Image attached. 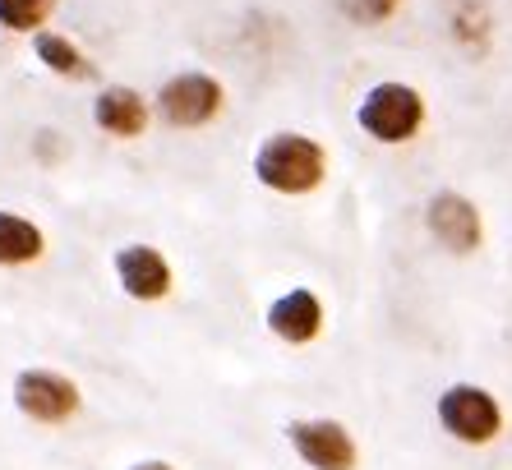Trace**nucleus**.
Masks as SVG:
<instances>
[{
	"instance_id": "nucleus-13",
	"label": "nucleus",
	"mask_w": 512,
	"mask_h": 470,
	"mask_svg": "<svg viewBox=\"0 0 512 470\" xmlns=\"http://www.w3.org/2000/svg\"><path fill=\"white\" fill-rule=\"evenodd\" d=\"M60 0H0V28L10 33H37L51 19Z\"/></svg>"
},
{
	"instance_id": "nucleus-10",
	"label": "nucleus",
	"mask_w": 512,
	"mask_h": 470,
	"mask_svg": "<svg viewBox=\"0 0 512 470\" xmlns=\"http://www.w3.org/2000/svg\"><path fill=\"white\" fill-rule=\"evenodd\" d=\"M93 120H97V130L116 134V139H139L148 130V102L134 88H125V83H111V88L97 93Z\"/></svg>"
},
{
	"instance_id": "nucleus-15",
	"label": "nucleus",
	"mask_w": 512,
	"mask_h": 470,
	"mask_svg": "<svg viewBox=\"0 0 512 470\" xmlns=\"http://www.w3.org/2000/svg\"><path fill=\"white\" fill-rule=\"evenodd\" d=\"M397 5L402 0H346V14L360 19V24H383V19H393Z\"/></svg>"
},
{
	"instance_id": "nucleus-11",
	"label": "nucleus",
	"mask_w": 512,
	"mask_h": 470,
	"mask_svg": "<svg viewBox=\"0 0 512 470\" xmlns=\"http://www.w3.org/2000/svg\"><path fill=\"white\" fill-rule=\"evenodd\" d=\"M47 249V235L42 226H33L19 212H0V268H24V263H37Z\"/></svg>"
},
{
	"instance_id": "nucleus-6",
	"label": "nucleus",
	"mask_w": 512,
	"mask_h": 470,
	"mask_svg": "<svg viewBox=\"0 0 512 470\" xmlns=\"http://www.w3.org/2000/svg\"><path fill=\"white\" fill-rule=\"evenodd\" d=\"M79 388L74 378L51 374V369H24L14 378V406L37 424H65L70 415H79Z\"/></svg>"
},
{
	"instance_id": "nucleus-14",
	"label": "nucleus",
	"mask_w": 512,
	"mask_h": 470,
	"mask_svg": "<svg viewBox=\"0 0 512 470\" xmlns=\"http://www.w3.org/2000/svg\"><path fill=\"white\" fill-rule=\"evenodd\" d=\"M453 33H457V42H466V47H485L489 10L480 5V0H462V5L453 10Z\"/></svg>"
},
{
	"instance_id": "nucleus-12",
	"label": "nucleus",
	"mask_w": 512,
	"mask_h": 470,
	"mask_svg": "<svg viewBox=\"0 0 512 470\" xmlns=\"http://www.w3.org/2000/svg\"><path fill=\"white\" fill-rule=\"evenodd\" d=\"M33 51H37V60H42L51 74H60V79H93V65H88V56L74 47L70 37L37 33L33 37Z\"/></svg>"
},
{
	"instance_id": "nucleus-7",
	"label": "nucleus",
	"mask_w": 512,
	"mask_h": 470,
	"mask_svg": "<svg viewBox=\"0 0 512 470\" xmlns=\"http://www.w3.org/2000/svg\"><path fill=\"white\" fill-rule=\"evenodd\" d=\"M425 222L429 235L439 240L448 254H476L485 245V222H480V208L457 189H443L425 203Z\"/></svg>"
},
{
	"instance_id": "nucleus-5",
	"label": "nucleus",
	"mask_w": 512,
	"mask_h": 470,
	"mask_svg": "<svg viewBox=\"0 0 512 470\" xmlns=\"http://www.w3.org/2000/svg\"><path fill=\"white\" fill-rule=\"evenodd\" d=\"M286 438L300 452V461L314 470H356L360 447L342 420H291Z\"/></svg>"
},
{
	"instance_id": "nucleus-1",
	"label": "nucleus",
	"mask_w": 512,
	"mask_h": 470,
	"mask_svg": "<svg viewBox=\"0 0 512 470\" xmlns=\"http://www.w3.org/2000/svg\"><path fill=\"white\" fill-rule=\"evenodd\" d=\"M254 176L273 194H310L328 176V153L310 134H296V130L268 134L259 143V153H254Z\"/></svg>"
},
{
	"instance_id": "nucleus-3",
	"label": "nucleus",
	"mask_w": 512,
	"mask_h": 470,
	"mask_svg": "<svg viewBox=\"0 0 512 470\" xmlns=\"http://www.w3.org/2000/svg\"><path fill=\"white\" fill-rule=\"evenodd\" d=\"M439 424L457 443H494L503 429V411L499 401L489 397L476 383H453V388L439 397Z\"/></svg>"
},
{
	"instance_id": "nucleus-2",
	"label": "nucleus",
	"mask_w": 512,
	"mask_h": 470,
	"mask_svg": "<svg viewBox=\"0 0 512 470\" xmlns=\"http://www.w3.org/2000/svg\"><path fill=\"white\" fill-rule=\"evenodd\" d=\"M356 125L370 134L374 143H406L416 139L420 125H425V97L411 88V83L383 79L374 83L365 102L356 106Z\"/></svg>"
},
{
	"instance_id": "nucleus-9",
	"label": "nucleus",
	"mask_w": 512,
	"mask_h": 470,
	"mask_svg": "<svg viewBox=\"0 0 512 470\" xmlns=\"http://www.w3.org/2000/svg\"><path fill=\"white\" fill-rule=\"evenodd\" d=\"M268 328H273V337L291 341V346H305V341H314L323 332V305H319V295L305 291V286L277 295L273 305H268Z\"/></svg>"
},
{
	"instance_id": "nucleus-4",
	"label": "nucleus",
	"mask_w": 512,
	"mask_h": 470,
	"mask_svg": "<svg viewBox=\"0 0 512 470\" xmlns=\"http://www.w3.org/2000/svg\"><path fill=\"white\" fill-rule=\"evenodd\" d=\"M222 102H227V93H222V83H217L213 74H176V79L157 93V111H162V120L176 125V130H199V125H208V120L222 111Z\"/></svg>"
},
{
	"instance_id": "nucleus-8",
	"label": "nucleus",
	"mask_w": 512,
	"mask_h": 470,
	"mask_svg": "<svg viewBox=\"0 0 512 470\" xmlns=\"http://www.w3.org/2000/svg\"><path fill=\"white\" fill-rule=\"evenodd\" d=\"M116 282L130 300H162L171 291V263L153 245H125L116 249Z\"/></svg>"
},
{
	"instance_id": "nucleus-16",
	"label": "nucleus",
	"mask_w": 512,
	"mask_h": 470,
	"mask_svg": "<svg viewBox=\"0 0 512 470\" xmlns=\"http://www.w3.org/2000/svg\"><path fill=\"white\" fill-rule=\"evenodd\" d=\"M130 470H171L167 461H139V466H130Z\"/></svg>"
}]
</instances>
